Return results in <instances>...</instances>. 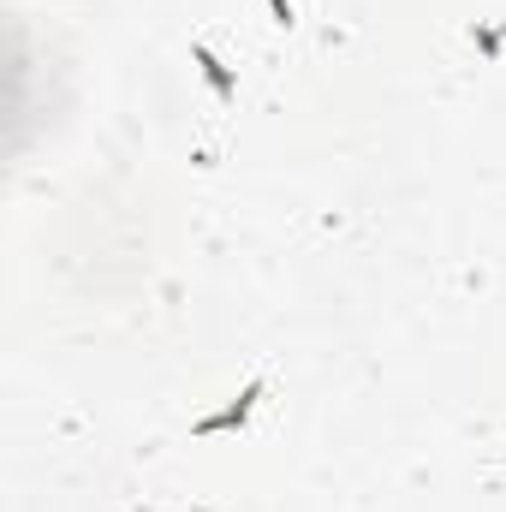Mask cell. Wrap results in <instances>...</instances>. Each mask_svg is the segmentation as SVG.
I'll return each mask as SVG.
<instances>
[{"label":"cell","instance_id":"1","mask_svg":"<svg viewBox=\"0 0 506 512\" xmlns=\"http://www.w3.org/2000/svg\"><path fill=\"white\" fill-rule=\"evenodd\" d=\"M256 399H262V376H251V382L239 387V399L227 405V411H209V417H197V435H227V429H245L256 411Z\"/></svg>","mask_w":506,"mask_h":512},{"label":"cell","instance_id":"2","mask_svg":"<svg viewBox=\"0 0 506 512\" xmlns=\"http://www.w3.org/2000/svg\"><path fill=\"white\" fill-rule=\"evenodd\" d=\"M191 60H197V72H203V84L215 90V102H233V96H239V78H233V66H227L215 48H203V42H197V48H191Z\"/></svg>","mask_w":506,"mask_h":512},{"label":"cell","instance_id":"3","mask_svg":"<svg viewBox=\"0 0 506 512\" xmlns=\"http://www.w3.org/2000/svg\"><path fill=\"white\" fill-rule=\"evenodd\" d=\"M268 18H274L280 30H292V24H298V12H292V0H268Z\"/></svg>","mask_w":506,"mask_h":512},{"label":"cell","instance_id":"4","mask_svg":"<svg viewBox=\"0 0 506 512\" xmlns=\"http://www.w3.org/2000/svg\"><path fill=\"white\" fill-rule=\"evenodd\" d=\"M471 36H477V48H483V54H501V30H471Z\"/></svg>","mask_w":506,"mask_h":512}]
</instances>
